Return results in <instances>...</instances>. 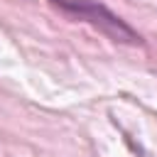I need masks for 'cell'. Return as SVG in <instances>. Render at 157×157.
I'll return each instance as SVG.
<instances>
[{
    "label": "cell",
    "mask_w": 157,
    "mask_h": 157,
    "mask_svg": "<svg viewBox=\"0 0 157 157\" xmlns=\"http://www.w3.org/2000/svg\"><path fill=\"white\" fill-rule=\"evenodd\" d=\"M59 10L88 22L91 27H96L98 32H103L105 37H110L113 42H123V44H140V34L125 22L120 20L115 12H110L105 5H101L98 0H52Z\"/></svg>",
    "instance_id": "obj_1"
}]
</instances>
